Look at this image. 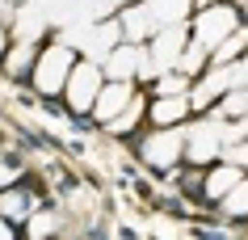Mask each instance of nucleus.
Instances as JSON below:
<instances>
[{
    "label": "nucleus",
    "instance_id": "nucleus-12",
    "mask_svg": "<svg viewBox=\"0 0 248 240\" xmlns=\"http://www.w3.org/2000/svg\"><path fill=\"white\" fill-rule=\"evenodd\" d=\"M210 67V47H202V42L189 34V42H185V51H181V59H177V72H185L189 80H198L202 72Z\"/></svg>",
    "mask_w": 248,
    "mask_h": 240
},
{
    "label": "nucleus",
    "instance_id": "nucleus-16",
    "mask_svg": "<svg viewBox=\"0 0 248 240\" xmlns=\"http://www.w3.org/2000/svg\"><path fill=\"white\" fill-rule=\"evenodd\" d=\"M9 47H13V34H9V30H4V21H0V64H4Z\"/></svg>",
    "mask_w": 248,
    "mask_h": 240
},
{
    "label": "nucleus",
    "instance_id": "nucleus-9",
    "mask_svg": "<svg viewBox=\"0 0 248 240\" xmlns=\"http://www.w3.org/2000/svg\"><path fill=\"white\" fill-rule=\"evenodd\" d=\"M38 51H42L38 38H13V47H9V55H4L0 72H4L9 80H30L34 64H38Z\"/></svg>",
    "mask_w": 248,
    "mask_h": 240
},
{
    "label": "nucleus",
    "instance_id": "nucleus-3",
    "mask_svg": "<svg viewBox=\"0 0 248 240\" xmlns=\"http://www.w3.org/2000/svg\"><path fill=\"white\" fill-rule=\"evenodd\" d=\"M135 152H139V160L147 169L172 173V169L185 164V127H152L147 135H139Z\"/></svg>",
    "mask_w": 248,
    "mask_h": 240
},
{
    "label": "nucleus",
    "instance_id": "nucleus-18",
    "mask_svg": "<svg viewBox=\"0 0 248 240\" xmlns=\"http://www.w3.org/2000/svg\"><path fill=\"white\" fill-rule=\"evenodd\" d=\"M114 4H118V9H122V4H135V0H114Z\"/></svg>",
    "mask_w": 248,
    "mask_h": 240
},
{
    "label": "nucleus",
    "instance_id": "nucleus-17",
    "mask_svg": "<svg viewBox=\"0 0 248 240\" xmlns=\"http://www.w3.org/2000/svg\"><path fill=\"white\" fill-rule=\"evenodd\" d=\"M240 64V84H248V51H244V59H235Z\"/></svg>",
    "mask_w": 248,
    "mask_h": 240
},
{
    "label": "nucleus",
    "instance_id": "nucleus-4",
    "mask_svg": "<svg viewBox=\"0 0 248 240\" xmlns=\"http://www.w3.org/2000/svg\"><path fill=\"white\" fill-rule=\"evenodd\" d=\"M232 30H240V13H235L227 0H215V4H206V9H194V17H189V34H194L202 47H219Z\"/></svg>",
    "mask_w": 248,
    "mask_h": 240
},
{
    "label": "nucleus",
    "instance_id": "nucleus-15",
    "mask_svg": "<svg viewBox=\"0 0 248 240\" xmlns=\"http://www.w3.org/2000/svg\"><path fill=\"white\" fill-rule=\"evenodd\" d=\"M9 236H21V227H17L13 219H9V215L0 211V240H9Z\"/></svg>",
    "mask_w": 248,
    "mask_h": 240
},
{
    "label": "nucleus",
    "instance_id": "nucleus-5",
    "mask_svg": "<svg viewBox=\"0 0 248 240\" xmlns=\"http://www.w3.org/2000/svg\"><path fill=\"white\" fill-rule=\"evenodd\" d=\"M198 110L189 93H152L147 97V127H185Z\"/></svg>",
    "mask_w": 248,
    "mask_h": 240
},
{
    "label": "nucleus",
    "instance_id": "nucleus-13",
    "mask_svg": "<svg viewBox=\"0 0 248 240\" xmlns=\"http://www.w3.org/2000/svg\"><path fill=\"white\" fill-rule=\"evenodd\" d=\"M215 207H219L223 219H248V177L240 181V186H232Z\"/></svg>",
    "mask_w": 248,
    "mask_h": 240
},
{
    "label": "nucleus",
    "instance_id": "nucleus-10",
    "mask_svg": "<svg viewBox=\"0 0 248 240\" xmlns=\"http://www.w3.org/2000/svg\"><path fill=\"white\" fill-rule=\"evenodd\" d=\"M139 4L147 9V17L160 30V26H181V21H189L198 0H139Z\"/></svg>",
    "mask_w": 248,
    "mask_h": 240
},
{
    "label": "nucleus",
    "instance_id": "nucleus-8",
    "mask_svg": "<svg viewBox=\"0 0 248 240\" xmlns=\"http://www.w3.org/2000/svg\"><path fill=\"white\" fill-rule=\"evenodd\" d=\"M38 207H42V194H38V190H30V186H26V177H21L17 186L0 190V211L9 215V219H13L17 227H26V219H30L34 211H38Z\"/></svg>",
    "mask_w": 248,
    "mask_h": 240
},
{
    "label": "nucleus",
    "instance_id": "nucleus-11",
    "mask_svg": "<svg viewBox=\"0 0 248 240\" xmlns=\"http://www.w3.org/2000/svg\"><path fill=\"white\" fill-rule=\"evenodd\" d=\"M139 122H147V97H143V93H135V101H131L126 110H122L118 118H109V122L101 127V131L118 139V135H135V127H139Z\"/></svg>",
    "mask_w": 248,
    "mask_h": 240
},
{
    "label": "nucleus",
    "instance_id": "nucleus-1",
    "mask_svg": "<svg viewBox=\"0 0 248 240\" xmlns=\"http://www.w3.org/2000/svg\"><path fill=\"white\" fill-rule=\"evenodd\" d=\"M80 51L72 47L67 38H55V42H42L38 51V64L30 72V89L42 97V101H55V97H63L67 89V76H72V67H76Z\"/></svg>",
    "mask_w": 248,
    "mask_h": 240
},
{
    "label": "nucleus",
    "instance_id": "nucleus-14",
    "mask_svg": "<svg viewBox=\"0 0 248 240\" xmlns=\"http://www.w3.org/2000/svg\"><path fill=\"white\" fill-rule=\"evenodd\" d=\"M51 232H59V211H51V207H38L21 227V236H51Z\"/></svg>",
    "mask_w": 248,
    "mask_h": 240
},
{
    "label": "nucleus",
    "instance_id": "nucleus-6",
    "mask_svg": "<svg viewBox=\"0 0 248 240\" xmlns=\"http://www.w3.org/2000/svg\"><path fill=\"white\" fill-rule=\"evenodd\" d=\"M135 93H139V89H135V80H105V89H101V97H97V106H93L89 118L105 127L109 118H118V114L135 101Z\"/></svg>",
    "mask_w": 248,
    "mask_h": 240
},
{
    "label": "nucleus",
    "instance_id": "nucleus-7",
    "mask_svg": "<svg viewBox=\"0 0 248 240\" xmlns=\"http://www.w3.org/2000/svg\"><path fill=\"white\" fill-rule=\"evenodd\" d=\"M244 177H248V169H240V164H232V160L219 156L215 164H206V177H202V202L215 207V202H219L232 186H240Z\"/></svg>",
    "mask_w": 248,
    "mask_h": 240
},
{
    "label": "nucleus",
    "instance_id": "nucleus-2",
    "mask_svg": "<svg viewBox=\"0 0 248 240\" xmlns=\"http://www.w3.org/2000/svg\"><path fill=\"white\" fill-rule=\"evenodd\" d=\"M105 67L101 59H89V55H80L76 67H72V76H67V89H63V101L67 114H76V118H84V114H93V106H97V97H101L105 89Z\"/></svg>",
    "mask_w": 248,
    "mask_h": 240
}]
</instances>
